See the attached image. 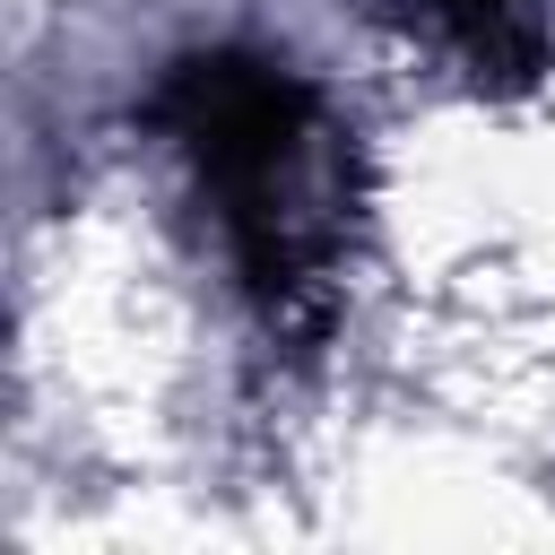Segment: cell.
<instances>
[{
  "mask_svg": "<svg viewBox=\"0 0 555 555\" xmlns=\"http://www.w3.org/2000/svg\"><path fill=\"white\" fill-rule=\"evenodd\" d=\"M139 113L182 156L260 330L312 338L356 243V130L330 113V95L286 52L208 43L182 52Z\"/></svg>",
  "mask_w": 555,
  "mask_h": 555,
  "instance_id": "6da1fadb",
  "label": "cell"
},
{
  "mask_svg": "<svg viewBox=\"0 0 555 555\" xmlns=\"http://www.w3.org/2000/svg\"><path fill=\"white\" fill-rule=\"evenodd\" d=\"M364 9L442 43L477 87H520L546 61V0H364Z\"/></svg>",
  "mask_w": 555,
  "mask_h": 555,
  "instance_id": "7a4b0ae2",
  "label": "cell"
}]
</instances>
